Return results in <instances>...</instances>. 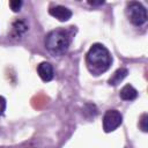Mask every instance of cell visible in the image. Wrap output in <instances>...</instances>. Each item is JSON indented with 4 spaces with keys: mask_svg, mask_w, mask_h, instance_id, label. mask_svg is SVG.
<instances>
[{
    "mask_svg": "<svg viewBox=\"0 0 148 148\" xmlns=\"http://www.w3.org/2000/svg\"><path fill=\"white\" fill-rule=\"evenodd\" d=\"M111 62H112L111 54L104 45L99 43L91 45V47L87 53V64L92 73L99 74L105 72L110 67Z\"/></svg>",
    "mask_w": 148,
    "mask_h": 148,
    "instance_id": "6da1fadb",
    "label": "cell"
},
{
    "mask_svg": "<svg viewBox=\"0 0 148 148\" xmlns=\"http://www.w3.org/2000/svg\"><path fill=\"white\" fill-rule=\"evenodd\" d=\"M69 37L65 30L57 29L50 31L45 37V46L53 56H62L69 47Z\"/></svg>",
    "mask_w": 148,
    "mask_h": 148,
    "instance_id": "7a4b0ae2",
    "label": "cell"
},
{
    "mask_svg": "<svg viewBox=\"0 0 148 148\" xmlns=\"http://www.w3.org/2000/svg\"><path fill=\"white\" fill-rule=\"evenodd\" d=\"M126 15L134 25H142L147 21V10L138 1H131L127 3Z\"/></svg>",
    "mask_w": 148,
    "mask_h": 148,
    "instance_id": "3957f363",
    "label": "cell"
},
{
    "mask_svg": "<svg viewBox=\"0 0 148 148\" xmlns=\"http://www.w3.org/2000/svg\"><path fill=\"white\" fill-rule=\"evenodd\" d=\"M123 121V117L117 110H108L103 117V130L105 132H112L117 130Z\"/></svg>",
    "mask_w": 148,
    "mask_h": 148,
    "instance_id": "277c9868",
    "label": "cell"
},
{
    "mask_svg": "<svg viewBox=\"0 0 148 148\" xmlns=\"http://www.w3.org/2000/svg\"><path fill=\"white\" fill-rule=\"evenodd\" d=\"M49 13H50V15H52L53 17H56L57 20H59L61 22L68 21L72 17L71 9H68L65 6H54V7H51L49 9Z\"/></svg>",
    "mask_w": 148,
    "mask_h": 148,
    "instance_id": "5b68a950",
    "label": "cell"
},
{
    "mask_svg": "<svg viewBox=\"0 0 148 148\" xmlns=\"http://www.w3.org/2000/svg\"><path fill=\"white\" fill-rule=\"evenodd\" d=\"M37 73L44 82H49L53 79V67L50 62H40L37 66Z\"/></svg>",
    "mask_w": 148,
    "mask_h": 148,
    "instance_id": "8992f818",
    "label": "cell"
},
{
    "mask_svg": "<svg viewBox=\"0 0 148 148\" xmlns=\"http://www.w3.org/2000/svg\"><path fill=\"white\" fill-rule=\"evenodd\" d=\"M119 96L124 101H133L138 97V91L131 84H126L121 88V90L119 92Z\"/></svg>",
    "mask_w": 148,
    "mask_h": 148,
    "instance_id": "52a82bcc",
    "label": "cell"
},
{
    "mask_svg": "<svg viewBox=\"0 0 148 148\" xmlns=\"http://www.w3.org/2000/svg\"><path fill=\"white\" fill-rule=\"evenodd\" d=\"M127 74H128V71H127L125 67L118 68V69L112 74V76L109 79V84H111V86H117L118 83H120V82L127 76Z\"/></svg>",
    "mask_w": 148,
    "mask_h": 148,
    "instance_id": "ba28073f",
    "label": "cell"
},
{
    "mask_svg": "<svg viewBox=\"0 0 148 148\" xmlns=\"http://www.w3.org/2000/svg\"><path fill=\"white\" fill-rule=\"evenodd\" d=\"M139 126H140V128H141L143 132H147V131H148V114H147V113H143V114L141 116Z\"/></svg>",
    "mask_w": 148,
    "mask_h": 148,
    "instance_id": "9c48e42d",
    "label": "cell"
},
{
    "mask_svg": "<svg viewBox=\"0 0 148 148\" xmlns=\"http://www.w3.org/2000/svg\"><path fill=\"white\" fill-rule=\"evenodd\" d=\"M23 2L21 0H13V1H9V6L12 8L13 12H20L21 7H22Z\"/></svg>",
    "mask_w": 148,
    "mask_h": 148,
    "instance_id": "30bf717a",
    "label": "cell"
},
{
    "mask_svg": "<svg viewBox=\"0 0 148 148\" xmlns=\"http://www.w3.org/2000/svg\"><path fill=\"white\" fill-rule=\"evenodd\" d=\"M5 110H6V99L2 96H0V116L3 114Z\"/></svg>",
    "mask_w": 148,
    "mask_h": 148,
    "instance_id": "8fae6325",
    "label": "cell"
},
{
    "mask_svg": "<svg viewBox=\"0 0 148 148\" xmlns=\"http://www.w3.org/2000/svg\"><path fill=\"white\" fill-rule=\"evenodd\" d=\"M104 1H89V5H92V6H97V5H103Z\"/></svg>",
    "mask_w": 148,
    "mask_h": 148,
    "instance_id": "7c38bea8",
    "label": "cell"
}]
</instances>
